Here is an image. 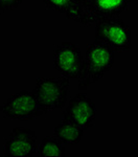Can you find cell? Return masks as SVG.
<instances>
[{
    "label": "cell",
    "mask_w": 138,
    "mask_h": 157,
    "mask_svg": "<svg viewBox=\"0 0 138 157\" xmlns=\"http://www.w3.org/2000/svg\"><path fill=\"white\" fill-rule=\"evenodd\" d=\"M114 64V50L103 42L94 40L88 46L79 77V89L86 90L111 70Z\"/></svg>",
    "instance_id": "cell-1"
},
{
    "label": "cell",
    "mask_w": 138,
    "mask_h": 157,
    "mask_svg": "<svg viewBox=\"0 0 138 157\" xmlns=\"http://www.w3.org/2000/svg\"><path fill=\"white\" fill-rule=\"evenodd\" d=\"M131 0H86L80 6L69 10L67 18L84 26H90L100 20L115 18L124 13Z\"/></svg>",
    "instance_id": "cell-2"
},
{
    "label": "cell",
    "mask_w": 138,
    "mask_h": 157,
    "mask_svg": "<svg viewBox=\"0 0 138 157\" xmlns=\"http://www.w3.org/2000/svg\"><path fill=\"white\" fill-rule=\"evenodd\" d=\"M69 78H39L36 82L32 93L36 98L39 108L43 114L66 105L68 97Z\"/></svg>",
    "instance_id": "cell-3"
},
{
    "label": "cell",
    "mask_w": 138,
    "mask_h": 157,
    "mask_svg": "<svg viewBox=\"0 0 138 157\" xmlns=\"http://www.w3.org/2000/svg\"><path fill=\"white\" fill-rule=\"evenodd\" d=\"M94 40L103 42L114 52H128L132 47L131 30L124 20L116 17L95 23Z\"/></svg>",
    "instance_id": "cell-4"
},
{
    "label": "cell",
    "mask_w": 138,
    "mask_h": 157,
    "mask_svg": "<svg viewBox=\"0 0 138 157\" xmlns=\"http://www.w3.org/2000/svg\"><path fill=\"white\" fill-rule=\"evenodd\" d=\"M0 112L6 118L27 121L43 115L34 93L22 90L12 95L0 106Z\"/></svg>",
    "instance_id": "cell-5"
},
{
    "label": "cell",
    "mask_w": 138,
    "mask_h": 157,
    "mask_svg": "<svg viewBox=\"0 0 138 157\" xmlns=\"http://www.w3.org/2000/svg\"><path fill=\"white\" fill-rule=\"evenodd\" d=\"M83 60L81 48L72 42H62L54 49V68L67 78H79Z\"/></svg>",
    "instance_id": "cell-6"
},
{
    "label": "cell",
    "mask_w": 138,
    "mask_h": 157,
    "mask_svg": "<svg viewBox=\"0 0 138 157\" xmlns=\"http://www.w3.org/2000/svg\"><path fill=\"white\" fill-rule=\"evenodd\" d=\"M96 116V106L85 93H77L69 101L66 109L63 111L62 120L68 121L87 131L93 126Z\"/></svg>",
    "instance_id": "cell-7"
},
{
    "label": "cell",
    "mask_w": 138,
    "mask_h": 157,
    "mask_svg": "<svg viewBox=\"0 0 138 157\" xmlns=\"http://www.w3.org/2000/svg\"><path fill=\"white\" fill-rule=\"evenodd\" d=\"M37 153L36 132L27 128L16 127L9 134L4 145V155L7 157H32Z\"/></svg>",
    "instance_id": "cell-8"
},
{
    "label": "cell",
    "mask_w": 138,
    "mask_h": 157,
    "mask_svg": "<svg viewBox=\"0 0 138 157\" xmlns=\"http://www.w3.org/2000/svg\"><path fill=\"white\" fill-rule=\"evenodd\" d=\"M85 131L79 126L68 121L61 120V123L56 126L54 130V136L65 145H76L81 143Z\"/></svg>",
    "instance_id": "cell-9"
},
{
    "label": "cell",
    "mask_w": 138,
    "mask_h": 157,
    "mask_svg": "<svg viewBox=\"0 0 138 157\" xmlns=\"http://www.w3.org/2000/svg\"><path fill=\"white\" fill-rule=\"evenodd\" d=\"M38 156L46 157V156H56V157H64L65 156V148L63 144L57 137L47 136L41 141L40 146L38 147Z\"/></svg>",
    "instance_id": "cell-10"
},
{
    "label": "cell",
    "mask_w": 138,
    "mask_h": 157,
    "mask_svg": "<svg viewBox=\"0 0 138 157\" xmlns=\"http://www.w3.org/2000/svg\"><path fill=\"white\" fill-rule=\"evenodd\" d=\"M44 6L48 10L66 14L71 6V0H43Z\"/></svg>",
    "instance_id": "cell-11"
},
{
    "label": "cell",
    "mask_w": 138,
    "mask_h": 157,
    "mask_svg": "<svg viewBox=\"0 0 138 157\" xmlns=\"http://www.w3.org/2000/svg\"><path fill=\"white\" fill-rule=\"evenodd\" d=\"M22 2L23 0H0V13L15 11Z\"/></svg>",
    "instance_id": "cell-12"
},
{
    "label": "cell",
    "mask_w": 138,
    "mask_h": 157,
    "mask_svg": "<svg viewBox=\"0 0 138 157\" xmlns=\"http://www.w3.org/2000/svg\"><path fill=\"white\" fill-rule=\"evenodd\" d=\"M85 1H86V0H71V6H70L69 10L74 9V7H76V6H80L81 4L84 3ZM69 10H68V11H69Z\"/></svg>",
    "instance_id": "cell-13"
}]
</instances>
